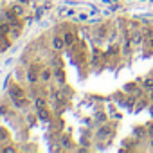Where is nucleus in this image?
<instances>
[{"label":"nucleus","mask_w":153,"mask_h":153,"mask_svg":"<svg viewBox=\"0 0 153 153\" xmlns=\"http://www.w3.org/2000/svg\"><path fill=\"white\" fill-rule=\"evenodd\" d=\"M9 140V133L6 128H0V142H7Z\"/></svg>","instance_id":"nucleus-14"},{"label":"nucleus","mask_w":153,"mask_h":153,"mask_svg":"<svg viewBox=\"0 0 153 153\" xmlns=\"http://www.w3.org/2000/svg\"><path fill=\"white\" fill-rule=\"evenodd\" d=\"M27 97H16V99H11V105L15 106V108H18V110H22V108H25L27 106Z\"/></svg>","instance_id":"nucleus-8"},{"label":"nucleus","mask_w":153,"mask_h":153,"mask_svg":"<svg viewBox=\"0 0 153 153\" xmlns=\"http://www.w3.org/2000/svg\"><path fill=\"white\" fill-rule=\"evenodd\" d=\"M97 139H106L108 135H112V128L108 126V124H105V126H101L99 130H97Z\"/></svg>","instance_id":"nucleus-9"},{"label":"nucleus","mask_w":153,"mask_h":153,"mask_svg":"<svg viewBox=\"0 0 153 153\" xmlns=\"http://www.w3.org/2000/svg\"><path fill=\"white\" fill-rule=\"evenodd\" d=\"M0 115H7V108L6 106H0Z\"/></svg>","instance_id":"nucleus-23"},{"label":"nucleus","mask_w":153,"mask_h":153,"mask_svg":"<svg viewBox=\"0 0 153 153\" xmlns=\"http://www.w3.org/2000/svg\"><path fill=\"white\" fill-rule=\"evenodd\" d=\"M38 81H40V68L33 65L27 68V83L31 87H34V85H38Z\"/></svg>","instance_id":"nucleus-1"},{"label":"nucleus","mask_w":153,"mask_h":153,"mask_svg":"<svg viewBox=\"0 0 153 153\" xmlns=\"http://www.w3.org/2000/svg\"><path fill=\"white\" fill-rule=\"evenodd\" d=\"M142 33H144V38H146V40L153 36V29H151V27H146V29H142Z\"/></svg>","instance_id":"nucleus-19"},{"label":"nucleus","mask_w":153,"mask_h":153,"mask_svg":"<svg viewBox=\"0 0 153 153\" xmlns=\"http://www.w3.org/2000/svg\"><path fill=\"white\" fill-rule=\"evenodd\" d=\"M96 121H97V123H105V121H106V114H105V112L96 114Z\"/></svg>","instance_id":"nucleus-16"},{"label":"nucleus","mask_w":153,"mask_h":153,"mask_svg":"<svg viewBox=\"0 0 153 153\" xmlns=\"http://www.w3.org/2000/svg\"><path fill=\"white\" fill-rule=\"evenodd\" d=\"M149 148H151V149H153V137H151V139H149Z\"/></svg>","instance_id":"nucleus-26"},{"label":"nucleus","mask_w":153,"mask_h":153,"mask_svg":"<svg viewBox=\"0 0 153 153\" xmlns=\"http://www.w3.org/2000/svg\"><path fill=\"white\" fill-rule=\"evenodd\" d=\"M51 47H52V51H56V52H61L67 45H65V40H63V34L59 36V34H54L52 36V40H51Z\"/></svg>","instance_id":"nucleus-2"},{"label":"nucleus","mask_w":153,"mask_h":153,"mask_svg":"<svg viewBox=\"0 0 153 153\" xmlns=\"http://www.w3.org/2000/svg\"><path fill=\"white\" fill-rule=\"evenodd\" d=\"M11 29H13V27H11V24H9V22H6V20L0 24V34H2V36H9V34H11Z\"/></svg>","instance_id":"nucleus-11"},{"label":"nucleus","mask_w":153,"mask_h":153,"mask_svg":"<svg viewBox=\"0 0 153 153\" xmlns=\"http://www.w3.org/2000/svg\"><path fill=\"white\" fill-rule=\"evenodd\" d=\"M142 135H146V126H144V128H142V126L135 128V137H142Z\"/></svg>","instance_id":"nucleus-17"},{"label":"nucleus","mask_w":153,"mask_h":153,"mask_svg":"<svg viewBox=\"0 0 153 153\" xmlns=\"http://www.w3.org/2000/svg\"><path fill=\"white\" fill-rule=\"evenodd\" d=\"M33 105H34V108H43V106H47V101L43 97H34Z\"/></svg>","instance_id":"nucleus-13"},{"label":"nucleus","mask_w":153,"mask_h":153,"mask_svg":"<svg viewBox=\"0 0 153 153\" xmlns=\"http://www.w3.org/2000/svg\"><path fill=\"white\" fill-rule=\"evenodd\" d=\"M63 40H65V45L67 47H72L74 42H76V36H74L72 31H67V33H63Z\"/></svg>","instance_id":"nucleus-10"},{"label":"nucleus","mask_w":153,"mask_h":153,"mask_svg":"<svg viewBox=\"0 0 153 153\" xmlns=\"http://www.w3.org/2000/svg\"><path fill=\"white\" fill-rule=\"evenodd\" d=\"M36 117H38L40 121H43V123H49V121H51V112L47 110V106L36 108Z\"/></svg>","instance_id":"nucleus-5"},{"label":"nucleus","mask_w":153,"mask_h":153,"mask_svg":"<svg viewBox=\"0 0 153 153\" xmlns=\"http://www.w3.org/2000/svg\"><path fill=\"white\" fill-rule=\"evenodd\" d=\"M16 97H25V90L20 85H13L9 88V99H16Z\"/></svg>","instance_id":"nucleus-4"},{"label":"nucleus","mask_w":153,"mask_h":153,"mask_svg":"<svg viewBox=\"0 0 153 153\" xmlns=\"http://www.w3.org/2000/svg\"><path fill=\"white\" fill-rule=\"evenodd\" d=\"M146 47H148V49H149V54H153V36H151V38H148V40H146Z\"/></svg>","instance_id":"nucleus-20"},{"label":"nucleus","mask_w":153,"mask_h":153,"mask_svg":"<svg viewBox=\"0 0 153 153\" xmlns=\"http://www.w3.org/2000/svg\"><path fill=\"white\" fill-rule=\"evenodd\" d=\"M142 90H144V92L153 90V76H149V78H146V79L142 81Z\"/></svg>","instance_id":"nucleus-12"},{"label":"nucleus","mask_w":153,"mask_h":153,"mask_svg":"<svg viewBox=\"0 0 153 153\" xmlns=\"http://www.w3.org/2000/svg\"><path fill=\"white\" fill-rule=\"evenodd\" d=\"M59 142H61V146H63V148H68V146H70V139H68L67 135H63Z\"/></svg>","instance_id":"nucleus-18"},{"label":"nucleus","mask_w":153,"mask_h":153,"mask_svg":"<svg viewBox=\"0 0 153 153\" xmlns=\"http://www.w3.org/2000/svg\"><path fill=\"white\" fill-rule=\"evenodd\" d=\"M18 2H20V4H24V6H27V4H29V0H18Z\"/></svg>","instance_id":"nucleus-25"},{"label":"nucleus","mask_w":153,"mask_h":153,"mask_svg":"<svg viewBox=\"0 0 153 153\" xmlns=\"http://www.w3.org/2000/svg\"><path fill=\"white\" fill-rule=\"evenodd\" d=\"M54 78H56V81H58L61 87H65V70H63L61 67H56V68H54Z\"/></svg>","instance_id":"nucleus-7"},{"label":"nucleus","mask_w":153,"mask_h":153,"mask_svg":"<svg viewBox=\"0 0 153 153\" xmlns=\"http://www.w3.org/2000/svg\"><path fill=\"white\" fill-rule=\"evenodd\" d=\"M112 2H117V0H112Z\"/></svg>","instance_id":"nucleus-27"},{"label":"nucleus","mask_w":153,"mask_h":153,"mask_svg":"<svg viewBox=\"0 0 153 153\" xmlns=\"http://www.w3.org/2000/svg\"><path fill=\"white\" fill-rule=\"evenodd\" d=\"M52 78H54V70H52V68L45 67V68H42V70H40V81H42V83H45V85H47Z\"/></svg>","instance_id":"nucleus-3"},{"label":"nucleus","mask_w":153,"mask_h":153,"mask_svg":"<svg viewBox=\"0 0 153 153\" xmlns=\"http://www.w3.org/2000/svg\"><path fill=\"white\" fill-rule=\"evenodd\" d=\"M9 9H11L18 18L25 16V7H24V4H20V2H18V4H11V6H9Z\"/></svg>","instance_id":"nucleus-6"},{"label":"nucleus","mask_w":153,"mask_h":153,"mask_svg":"<svg viewBox=\"0 0 153 153\" xmlns=\"http://www.w3.org/2000/svg\"><path fill=\"white\" fill-rule=\"evenodd\" d=\"M42 13H43L42 9H36V18H40V16H42Z\"/></svg>","instance_id":"nucleus-24"},{"label":"nucleus","mask_w":153,"mask_h":153,"mask_svg":"<svg viewBox=\"0 0 153 153\" xmlns=\"http://www.w3.org/2000/svg\"><path fill=\"white\" fill-rule=\"evenodd\" d=\"M2 151H4V153H15V151H16V148H15V146H4V148H2Z\"/></svg>","instance_id":"nucleus-21"},{"label":"nucleus","mask_w":153,"mask_h":153,"mask_svg":"<svg viewBox=\"0 0 153 153\" xmlns=\"http://www.w3.org/2000/svg\"><path fill=\"white\" fill-rule=\"evenodd\" d=\"M146 135H148V139L153 137V123H148L146 124Z\"/></svg>","instance_id":"nucleus-15"},{"label":"nucleus","mask_w":153,"mask_h":153,"mask_svg":"<svg viewBox=\"0 0 153 153\" xmlns=\"http://www.w3.org/2000/svg\"><path fill=\"white\" fill-rule=\"evenodd\" d=\"M146 96H148V101H149V103H153V90L146 92Z\"/></svg>","instance_id":"nucleus-22"}]
</instances>
